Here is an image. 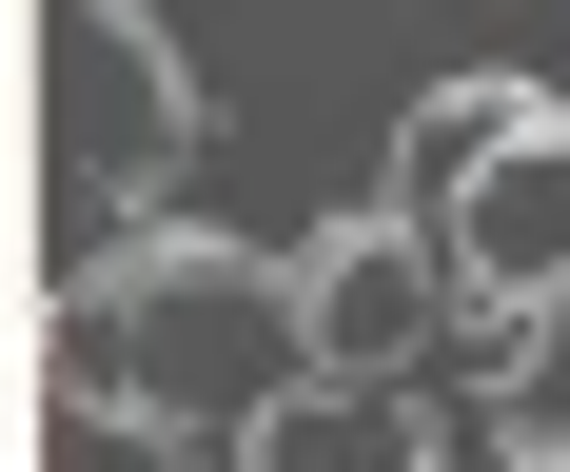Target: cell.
Here are the masks:
<instances>
[{"label": "cell", "instance_id": "cell-1", "mask_svg": "<svg viewBox=\"0 0 570 472\" xmlns=\"http://www.w3.org/2000/svg\"><path fill=\"white\" fill-rule=\"evenodd\" d=\"M315 394H354V374L315 335L295 256L197 236V217H138L99 256H59V374H40L59 453H256Z\"/></svg>", "mask_w": 570, "mask_h": 472}, {"label": "cell", "instance_id": "cell-4", "mask_svg": "<svg viewBox=\"0 0 570 472\" xmlns=\"http://www.w3.org/2000/svg\"><path fill=\"white\" fill-rule=\"evenodd\" d=\"M295 276H315V335H335V374H354V394H374V374H413V354H433V315H472L413 197H394V217H335Z\"/></svg>", "mask_w": 570, "mask_h": 472}, {"label": "cell", "instance_id": "cell-2", "mask_svg": "<svg viewBox=\"0 0 570 472\" xmlns=\"http://www.w3.org/2000/svg\"><path fill=\"white\" fill-rule=\"evenodd\" d=\"M197 138H217V99L138 0H40V217H59V256L138 236L197 177Z\"/></svg>", "mask_w": 570, "mask_h": 472}, {"label": "cell", "instance_id": "cell-3", "mask_svg": "<svg viewBox=\"0 0 570 472\" xmlns=\"http://www.w3.org/2000/svg\"><path fill=\"white\" fill-rule=\"evenodd\" d=\"M394 197L433 217V256H453V295L492 335L570 295V99H531V79H433L413 138H394Z\"/></svg>", "mask_w": 570, "mask_h": 472}]
</instances>
